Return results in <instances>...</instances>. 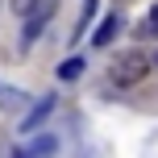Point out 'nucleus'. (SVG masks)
<instances>
[{"instance_id":"f257e3e1","label":"nucleus","mask_w":158,"mask_h":158,"mask_svg":"<svg viewBox=\"0 0 158 158\" xmlns=\"http://www.w3.org/2000/svg\"><path fill=\"white\" fill-rule=\"evenodd\" d=\"M150 75V58L146 54H117L112 58V67H108V83L112 87H133V83H142V79Z\"/></svg>"},{"instance_id":"f03ea898","label":"nucleus","mask_w":158,"mask_h":158,"mask_svg":"<svg viewBox=\"0 0 158 158\" xmlns=\"http://www.w3.org/2000/svg\"><path fill=\"white\" fill-rule=\"evenodd\" d=\"M58 13V0H33L29 8H25V42H33L42 33V25L50 21V17Z\"/></svg>"},{"instance_id":"7ed1b4c3","label":"nucleus","mask_w":158,"mask_h":158,"mask_svg":"<svg viewBox=\"0 0 158 158\" xmlns=\"http://www.w3.org/2000/svg\"><path fill=\"white\" fill-rule=\"evenodd\" d=\"M121 29H125V21H121V13H108V17L100 21V29L92 33V46H108V42L117 38Z\"/></svg>"},{"instance_id":"20e7f679","label":"nucleus","mask_w":158,"mask_h":158,"mask_svg":"<svg viewBox=\"0 0 158 158\" xmlns=\"http://www.w3.org/2000/svg\"><path fill=\"white\" fill-rule=\"evenodd\" d=\"M54 150H58L54 137H33V142L21 150V158H54Z\"/></svg>"},{"instance_id":"39448f33","label":"nucleus","mask_w":158,"mask_h":158,"mask_svg":"<svg viewBox=\"0 0 158 158\" xmlns=\"http://www.w3.org/2000/svg\"><path fill=\"white\" fill-rule=\"evenodd\" d=\"M50 108H54V100H50V96H46V100H38V104H33V112H29V117L21 121V129H25V133H29V129H38L42 121L50 117Z\"/></svg>"},{"instance_id":"423d86ee","label":"nucleus","mask_w":158,"mask_h":158,"mask_svg":"<svg viewBox=\"0 0 158 158\" xmlns=\"http://www.w3.org/2000/svg\"><path fill=\"white\" fill-rule=\"evenodd\" d=\"M79 75H83V58H67V63L58 67V79H67V83L79 79Z\"/></svg>"},{"instance_id":"0eeeda50","label":"nucleus","mask_w":158,"mask_h":158,"mask_svg":"<svg viewBox=\"0 0 158 158\" xmlns=\"http://www.w3.org/2000/svg\"><path fill=\"white\" fill-rule=\"evenodd\" d=\"M137 33H142V38H158V4L146 13V21H142V29H137Z\"/></svg>"},{"instance_id":"6e6552de","label":"nucleus","mask_w":158,"mask_h":158,"mask_svg":"<svg viewBox=\"0 0 158 158\" xmlns=\"http://www.w3.org/2000/svg\"><path fill=\"white\" fill-rule=\"evenodd\" d=\"M0 104H13V108H21L25 96H21V92H8V87H0Z\"/></svg>"},{"instance_id":"1a4fd4ad","label":"nucleus","mask_w":158,"mask_h":158,"mask_svg":"<svg viewBox=\"0 0 158 158\" xmlns=\"http://www.w3.org/2000/svg\"><path fill=\"white\" fill-rule=\"evenodd\" d=\"M29 4H33V0H13V13H17V17H25V8H29Z\"/></svg>"}]
</instances>
